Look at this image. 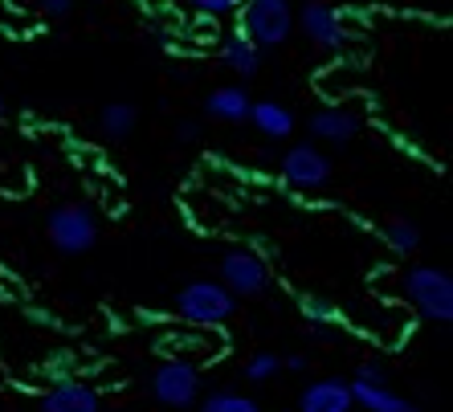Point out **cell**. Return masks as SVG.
<instances>
[{"mask_svg":"<svg viewBox=\"0 0 453 412\" xmlns=\"http://www.w3.org/2000/svg\"><path fill=\"white\" fill-rule=\"evenodd\" d=\"M409 307L433 323V327H449L453 323V274L441 265H409L401 278Z\"/></svg>","mask_w":453,"mask_h":412,"instance_id":"1","label":"cell"},{"mask_svg":"<svg viewBox=\"0 0 453 412\" xmlns=\"http://www.w3.org/2000/svg\"><path fill=\"white\" fill-rule=\"evenodd\" d=\"M237 310V298L217 278H192L176 290V315L192 327H225Z\"/></svg>","mask_w":453,"mask_h":412,"instance_id":"2","label":"cell"},{"mask_svg":"<svg viewBox=\"0 0 453 412\" xmlns=\"http://www.w3.org/2000/svg\"><path fill=\"white\" fill-rule=\"evenodd\" d=\"M45 237L58 254L78 257L98 245V212L82 201H65L45 217Z\"/></svg>","mask_w":453,"mask_h":412,"instance_id":"3","label":"cell"},{"mask_svg":"<svg viewBox=\"0 0 453 412\" xmlns=\"http://www.w3.org/2000/svg\"><path fill=\"white\" fill-rule=\"evenodd\" d=\"M242 25L237 29L250 37L257 50H278L295 37V4L290 0H242Z\"/></svg>","mask_w":453,"mask_h":412,"instance_id":"4","label":"cell"},{"mask_svg":"<svg viewBox=\"0 0 453 412\" xmlns=\"http://www.w3.org/2000/svg\"><path fill=\"white\" fill-rule=\"evenodd\" d=\"M351 388V401H356V408L364 412H421L417 408V401H409V396H401V392L388 384V371H384V363H359L356 376L348 380Z\"/></svg>","mask_w":453,"mask_h":412,"instance_id":"5","label":"cell"},{"mask_svg":"<svg viewBox=\"0 0 453 412\" xmlns=\"http://www.w3.org/2000/svg\"><path fill=\"white\" fill-rule=\"evenodd\" d=\"M295 29L323 53H339L351 42V29L343 21V12L335 4H327V0H306L303 9H295Z\"/></svg>","mask_w":453,"mask_h":412,"instance_id":"6","label":"cell"},{"mask_svg":"<svg viewBox=\"0 0 453 412\" xmlns=\"http://www.w3.org/2000/svg\"><path fill=\"white\" fill-rule=\"evenodd\" d=\"M151 396H156L164 408H192L201 404V368L188 360H164L156 371H151Z\"/></svg>","mask_w":453,"mask_h":412,"instance_id":"7","label":"cell"},{"mask_svg":"<svg viewBox=\"0 0 453 412\" xmlns=\"http://www.w3.org/2000/svg\"><path fill=\"white\" fill-rule=\"evenodd\" d=\"M217 282L229 290L233 298H257L270 290V265L262 254H253L245 245L221 254V270H217Z\"/></svg>","mask_w":453,"mask_h":412,"instance_id":"8","label":"cell"},{"mask_svg":"<svg viewBox=\"0 0 453 412\" xmlns=\"http://www.w3.org/2000/svg\"><path fill=\"white\" fill-rule=\"evenodd\" d=\"M278 172H282V180L298 192H319L331 184V156L319 143H290L286 156L278 159Z\"/></svg>","mask_w":453,"mask_h":412,"instance_id":"9","label":"cell"},{"mask_svg":"<svg viewBox=\"0 0 453 412\" xmlns=\"http://www.w3.org/2000/svg\"><path fill=\"white\" fill-rule=\"evenodd\" d=\"M306 131L315 135V143L348 148V143H356L359 139V131H364V115L351 111V106H343V103H327V106H319L315 115L306 118Z\"/></svg>","mask_w":453,"mask_h":412,"instance_id":"10","label":"cell"},{"mask_svg":"<svg viewBox=\"0 0 453 412\" xmlns=\"http://www.w3.org/2000/svg\"><path fill=\"white\" fill-rule=\"evenodd\" d=\"M37 412H103V396L82 380H58L37 401Z\"/></svg>","mask_w":453,"mask_h":412,"instance_id":"11","label":"cell"},{"mask_svg":"<svg viewBox=\"0 0 453 412\" xmlns=\"http://www.w3.org/2000/svg\"><path fill=\"white\" fill-rule=\"evenodd\" d=\"M351 388L343 376H323V380L306 384L303 396H298V412H351Z\"/></svg>","mask_w":453,"mask_h":412,"instance_id":"12","label":"cell"},{"mask_svg":"<svg viewBox=\"0 0 453 412\" xmlns=\"http://www.w3.org/2000/svg\"><path fill=\"white\" fill-rule=\"evenodd\" d=\"M250 90H245L242 82H229V86H217L209 98H204V111H209L212 123H250Z\"/></svg>","mask_w":453,"mask_h":412,"instance_id":"13","label":"cell"},{"mask_svg":"<svg viewBox=\"0 0 453 412\" xmlns=\"http://www.w3.org/2000/svg\"><path fill=\"white\" fill-rule=\"evenodd\" d=\"M217 53H221L225 70H233L242 82H250V78L262 74V50H257V45H253L242 29H233L229 37L221 42V50H217Z\"/></svg>","mask_w":453,"mask_h":412,"instance_id":"14","label":"cell"},{"mask_svg":"<svg viewBox=\"0 0 453 412\" xmlns=\"http://www.w3.org/2000/svg\"><path fill=\"white\" fill-rule=\"evenodd\" d=\"M250 123L262 131L265 139H274V143L290 139V135H295V127H298L295 111H290L286 103H274V98H262V103H253V106H250Z\"/></svg>","mask_w":453,"mask_h":412,"instance_id":"15","label":"cell"},{"mask_svg":"<svg viewBox=\"0 0 453 412\" xmlns=\"http://www.w3.org/2000/svg\"><path fill=\"white\" fill-rule=\"evenodd\" d=\"M380 237H384V245H388V254H396V257H409V254L421 249V229H417V221H404V217L384 221Z\"/></svg>","mask_w":453,"mask_h":412,"instance_id":"16","label":"cell"},{"mask_svg":"<svg viewBox=\"0 0 453 412\" xmlns=\"http://www.w3.org/2000/svg\"><path fill=\"white\" fill-rule=\"evenodd\" d=\"M139 123V111L131 103H106L103 115H98V127H103L106 139H131Z\"/></svg>","mask_w":453,"mask_h":412,"instance_id":"17","label":"cell"},{"mask_svg":"<svg viewBox=\"0 0 453 412\" xmlns=\"http://www.w3.org/2000/svg\"><path fill=\"white\" fill-rule=\"evenodd\" d=\"M201 412H262V404L253 401V396H245V392H209L201 401Z\"/></svg>","mask_w":453,"mask_h":412,"instance_id":"18","label":"cell"},{"mask_svg":"<svg viewBox=\"0 0 453 412\" xmlns=\"http://www.w3.org/2000/svg\"><path fill=\"white\" fill-rule=\"evenodd\" d=\"M278 371H282V360H278L274 351H257V355L245 360V380L250 384H270Z\"/></svg>","mask_w":453,"mask_h":412,"instance_id":"19","label":"cell"},{"mask_svg":"<svg viewBox=\"0 0 453 412\" xmlns=\"http://www.w3.org/2000/svg\"><path fill=\"white\" fill-rule=\"evenodd\" d=\"M298 310H303L306 327H335L339 323V310L331 307V302H323V298H298Z\"/></svg>","mask_w":453,"mask_h":412,"instance_id":"20","label":"cell"},{"mask_svg":"<svg viewBox=\"0 0 453 412\" xmlns=\"http://www.w3.org/2000/svg\"><path fill=\"white\" fill-rule=\"evenodd\" d=\"M188 9H196L201 17H212V21H221V17H237V12H242V0H188Z\"/></svg>","mask_w":453,"mask_h":412,"instance_id":"21","label":"cell"},{"mask_svg":"<svg viewBox=\"0 0 453 412\" xmlns=\"http://www.w3.org/2000/svg\"><path fill=\"white\" fill-rule=\"evenodd\" d=\"M37 9H42L45 17H70V12H74V0H37Z\"/></svg>","mask_w":453,"mask_h":412,"instance_id":"22","label":"cell"},{"mask_svg":"<svg viewBox=\"0 0 453 412\" xmlns=\"http://www.w3.org/2000/svg\"><path fill=\"white\" fill-rule=\"evenodd\" d=\"M196 135H201V127H196V123H180V127H176L180 143H196Z\"/></svg>","mask_w":453,"mask_h":412,"instance_id":"23","label":"cell"},{"mask_svg":"<svg viewBox=\"0 0 453 412\" xmlns=\"http://www.w3.org/2000/svg\"><path fill=\"white\" fill-rule=\"evenodd\" d=\"M282 368H290V371H306V355H303V351H295V355H286Z\"/></svg>","mask_w":453,"mask_h":412,"instance_id":"24","label":"cell"},{"mask_svg":"<svg viewBox=\"0 0 453 412\" xmlns=\"http://www.w3.org/2000/svg\"><path fill=\"white\" fill-rule=\"evenodd\" d=\"M0 115H4V98H0Z\"/></svg>","mask_w":453,"mask_h":412,"instance_id":"25","label":"cell"}]
</instances>
